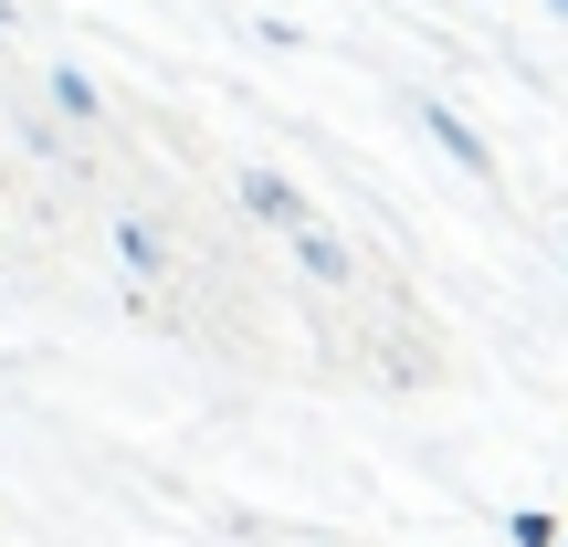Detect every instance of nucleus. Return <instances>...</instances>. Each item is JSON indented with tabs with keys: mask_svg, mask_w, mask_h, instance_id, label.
Returning <instances> with one entry per match:
<instances>
[{
	"mask_svg": "<svg viewBox=\"0 0 568 547\" xmlns=\"http://www.w3.org/2000/svg\"><path fill=\"white\" fill-rule=\"evenodd\" d=\"M0 21H11V0H0Z\"/></svg>",
	"mask_w": 568,
	"mask_h": 547,
	"instance_id": "423d86ee",
	"label": "nucleus"
},
{
	"mask_svg": "<svg viewBox=\"0 0 568 547\" xmlns=\"http://www.w3.org/2000/svg\"><path fill=\"white\" fill-rule=\"evenodd\" d=\"M548 11H558V21H568V0H548Z\"/></svg>",
	"mask_w": 568,
	"mask_h": 547,
	"instance_id": "39448f33",
	"label": "nucleus"
},
{
	"mask_svg": "<svg viewBox=\"0 0 568 547\" xmlns=\"http://www.w3.org/2000/svg\"><path fill=\"white\" fill-rule=\"evenodd\" d=\"M558 243H568V232H558Z\"/></svg>",
	"mask_w": 568,
	"mask_h": 547,
	"instance_id": "0eeeda50",
	"label": "nucleus"
},
{
	"mask_svg": "<svg viewBox=\"0 0 568 547\" xmlns=\"http://www.w3.org/2000/svg\"><path fill=\"white\" fill-rule=\"evenodd\" d=\"M243 211H264V222L284 232V243H295V232L316 222V211L295 201V180H274V169H243Z\"/></svg>",
	"mask_w": 568,
	"mask_h": 547,
	"instance_id": "f257e3e1",
	"label": "nucleus"
},
{
	"mask_svg": "<svg viewBox=\"0 0 568 547\" xmlns=\"http://www.w3.org/2000/svg\"><path fill=\"white\" fill-rule=\"evenodd\" d=\"M295 264L316 274V284H347V243H337L326 222H305V232H295Z\"/></svg>",
	"mask_w": 568,
	"mask_h": 547,
	"instance_id": "7ed1b4c3",
	"label": "nucleus"
},
{
	"mask_svg": "<svg viewBox=\"0 0 568 547\" xmlns=\"http://www.w3.org/2000/svg\"><path fill=\"white\" fill-rule=\"evenodd\" d=\"M516 547H558V516H537V506H527V516H516Z\"/></svg>",
	"mask_w": 568,
	"mask_h": 547,
	"instance_id": "20e7f679",
	"label": "nucleus"
},
{
	"mask_svg": "<svg viewBox=\"0 0 568 547\" xmlns=\"http://www.w3.org/2000/svg\"><path fill=\"white\" fill-rule=\"evenodd\" d=\"M422 126H432V138H443V159H453V169H474V180H495V159H485V138H474V126L453 117V105H422Z\"/></svg>",
	"mask_w": 568,
	"mask_h": 547,
	"instance_id": "f03ea898",
	"label": "nucleus"
}]
</instances>
